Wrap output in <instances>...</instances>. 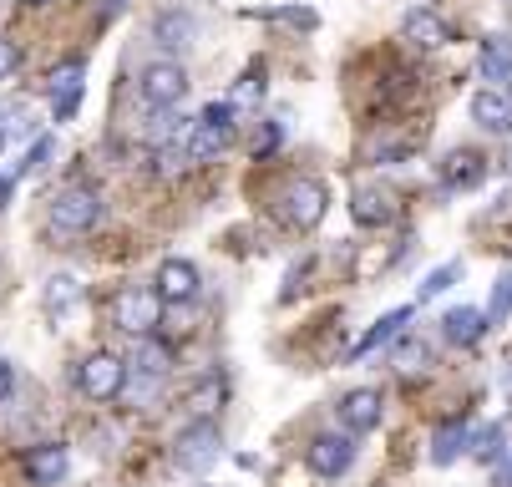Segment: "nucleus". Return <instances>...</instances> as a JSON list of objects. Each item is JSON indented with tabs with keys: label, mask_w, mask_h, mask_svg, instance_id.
<instances>
[{
	"label": "nucleus",
	"mask_w": 512,
	"mask_h": 487,
	"mask_svg": "<svg viewBox=\"0 0 512 487\" xmlns=\"http://www.w3.org/2000/svg\"><path fill=\"white\" fill-rule=\"evenodd\" d=\"M163 320V295L153 285H122L112 295V325L127 335H153Z\"/></svg>",
	"instance_id": "1"
},
{
	"label": "nucleus",
	"mask_w": 512,
	"mask_h": 487,
	"mask_svg": "<svg viewBox=\"0 0 512 487\" xmlns=\"http://www.w3.org/2000/svg\"><path fill=\"white\" fill-rule=\"evenodd\" d=\"M234 102H208L203 117L193 122V137H188V158L193 163H213L218 153H224L234 143Z\"/></svg>",
	"instance_id": "2"
},
{
	"label": "nucleus",
	"mask_w": 512,
	"mask_h": 487,
	"mask_svg": "<svg viewBox=\"0 0 512 487\" xmlns=\"http://www.w3.org/2000/svg\"><path fill=\"white\" fill-rule=\"evenodd\" d=\"M137 97L148 102L153 112H168V107H178L188 97V72L178 61H148L137 72Z\"/></svg>",
	"instance_id": "3"
},
{
	"label": "nucleus",
	"mask_w": 512,
	"mask_h": 487,
	"mask_svg": "<svg viewBox=\"0 0 512 487\" xmlns=\"http://www.w3.org/2000/svg\"><path fill=\"white\" fill-rule=\"evenodd\" d=\"M279 214H284V224H295V229H315L325 214H330V193H325V183L320 178H295L284 193H279Z\"/></svg>",
	"instance_id": "4"
},
{
	"label": "nucleus",
	"mask_w": 512,
	"mask_h": 487,
	"mask_svg": "<svg viewBox=\"0 0 512 487\" xmlns=\"http://www.w3.org/2000/svg\"><path fill=\"white\" fill-rule=\"evenodd\" d=\"M77 386H82V396H92V401H117L122 386H127V361L112 356V351H92V356L77 366Z\"/></svg>",
	"instance_id": "5"
},
{
	"label": "nucleus",
	"mask_w": 512,
	"mask_h": 487,
	"mask_svg": "<svg viewBox=\"0 0 512 487\" xmlns=\"http://www.w3.org/2000/svg\"><path fill=\"white\" fill-rule=\"evenodd\" d=\"M97 219H102V193L97 188H66L51 203V229H61V234H87Z\"/></svg>",
	"instance_id": "6"
},
{
	"label": "nucleus",
	"mask_w": 512,
	"mask_h": 487,
	"mask_svg": "<svg viewBox=\"0 0 512 487\" xmlns=\"http://www.w3.org/2000/svg\"><path fill=\"white\" fill-rule=\"evenodd\" d=\"M218 447H224V437H218V427L203 416V422H188V427L178 432V442H173V462H178L183 472H208L213 457H218Z\"/></svg>",
	"instance_id": "7"
},
{
	"label": "nucleus",
	"mask_w": 512,
	"mask_h": 487,
	"mask_svg": "<svg viewBox=\"0 0 512 487\" xmlns=\"http://www.w3.org/2000/svg\"><path fill=\"white\" fill-rule=\"evenodd\" d=\"M355 462V437L350 432H320L310 447H305V467L315 477H345Z\"/></svg>",
	"instance_id": "8"
},
{
	"label": "nucleus",
	"mask_w": 512,
	"mask_h": 487,
	"mask_svg": "<svg viewBox=\"0 0 512 487\" xmlns=\"http://www.w3.org/2000/svg\"><path fill=\"white\" fill-rule=\"evenodd\" d=\"M340 427L350 432V437H365V432H376L381 427V416H386V401H381V391L376 386H355V391H345L340 396Z\"/></svg>",
	"instance_id": "9"
},
{
	"label": "nucleus",
	"mask_w": 512,
	"mask_h": 487,
	"mask_svg": "<svg viewBox=\"0 0 512 487\" xmlns=\"http://www.w3.org/2000/svg\"><path fill=\"white\" fill-rule=\"evenodd\" d=\"M198 264L193 259H163L158 264V280H153V290L163 295V305H188V300H198Z\"/></svg>",
	"instance_id": "10"
},
{
	"label": "nucleus",
	"mask_w": 512,
	"mask_h": 487,
	"mask_svg": "<svg viewBox=\"0 0 512 487\" xmlns=\"http://www.w3.org/2000/svg\"><path fill=\"white\" fill-rule=\"evenodd\" d=\"M82 82H87V61L71 56L51 72V107H56V122H66L71 112L82 107Z\"/></svg>",
	"instance_id": "11"
},
{
	"label": "nucleus",
	"mask_w": 512,
	"mask_h": 487,
	"mask_svg": "<svg viewBox=\"0 0 512 487\" xmlns=\"http://www.w3.org/2000/svg\"><path fill=\"white\" fill-rule=\"evenodd\" d=\"M21 467H26V477L36 487H61L66 482V467H71V452H66V442H41V447H31L21 457Z\"/></svg>",
	"instance_id": "12"
},
{
	"label": "nucleus",
	"mask_w": 512,
	"mask_h": 487,
	"mask_svg": "<svg viewBox=\"0 0 512 487\" xmlns=\"http://www.w3.org/2000/svg\"><path fill=\"white\" fill-rule=\"evenodd\" d=\"M401 41H411V46H421V51H436V46L452 41V26L436 16L431 6H416V11H406V21H401Z\"/></svg>",
	"instance_id": "13"
},
{
	"label": "nucleus",
	"mask_w": 512,
	"mask_h": 487,
	"mask_svg": "<svg viewBox=\"0 0 512 487\" xmlns=\"http://www.w3.org/2000/svg\"><path fill=\"white\" fill-rule=\"evenodd\" d=\"M173 371V351L153 335H137L132 356H127V376H142V381H163Z\"/></svg>",
	"instance_id": "14"
},
{
	"label": "nucleus",
	"mask_w": 512,
	"mask_h": 487,
	"mask_svg": "<svg viewBox=\"0 0 512 487\" xmlns=\"http://www.w3.org/2000/svg\"><path fill=\"white\" fill-rule=\"evenodd\" d=\"M406 325H411V305H401V310H386L371 330H365L360 340H355V351H350V361H365V356H376L381 345H391L396 335H406Z\"/></svg>",
	"instance_id": "15"
},
{
	"label": "nucleus",
	"mask_w": 512,
	"mask_h": 487,
	"mask_svg": "<svg viewBox=\"0 0 512 487\" xmlns=\"http://www.w3.org/2000/svg\"><path fill=\"white\" fill-rule=\"evenodd\" d=\"M472 122L482 132H507L512 127V92L507 87H482L472 97Z\"/></svg>",
	"instance_id": "16"
},
{
	"label": "nucleus",
	"mask_w": 512,
	"mask_h": 487,
	"mask_svg": "<svg viewBox=\"0 0 512 487\" xmlns=\"http://www.w3.org/2000/svg\"><path fill=\"white\" fill-rule=\"evenodd\" d=\"M467 447H472V422H467V416H452V422H442V427H436V437H431V462L436 467H452Z\"/></svg>",
	"instance_id": "17"
},
{
	"label": "nucleus",
	"mask_w": 512,
	"mask_h": 487,
	"mask_svg": "<svg viewBox=\"0 0 512 487\" xmlns=\"http://www.w3.org/2000/svg\"><path fill=\"white\" fill-rule=\"evenodd\" d=\"M487 178V158L482 153H472V148H457L447 163H442V183L457 193V188H477Z\"/></svg>",
	"instance_id": "18"
},
{
	"label": "nucleus",
	"mask_w": 512,
	"mask_h": 487,
	"mask_svg": "<svg viewBox=\"0 0 512 487\" xmlns=\"http://www.w3.org/2000/svg\"><path fill=\"white\" fill-rule=\"evenodd\" d=\"M482 82L512 87V41L507 36H487L482 41Z\"/></svg>",
	"instance_id": "19"
},
{
	"label": "nucleus",
	"mask_w": 512,
	"mask_h": 487,
	"mask_svg": "<svg viewBox=\"0 0 512 487\" xmlns=\"http://www.w3.org/2000/svg\"><path fill=\"white\" fill-rule=\"evenodd\" d=\"M442 330H447V340H452V345H477V340L487 335V315H482V310H472V305H457V310H447V315H442Z\"/></svg>",
	"instance_id": "20"
},
{
	"label": "nucleus",
	"mask_w": 512,
	"mask_h": 487,
	"mask_svg": "<svg viewBox=\"0 0 512 487\" xmlns=\"http://www.w3.org/2000/svg\"><path fill=\"white\" fill-rule=\"evenodd\" d=\"M391 198L386 193H376V188H360L355 198H350V219L360 224V229H381V224H391Z\"/></svg>",
	"instance_id": "21"
},
{
	"label": "nucleus",
	"mask_w": 512,
	"mask_h": 487,
	"mask_svg": "<svg viewBox=\"0 0 512 487\" xmlns=\"http://www.w3.org/2000/svg\"><path fill=\"white\" fill-rule=\"evenodd\" d=\"M153 36H158V46H193L198 26H193V16H188V11H163V16H158V26H153Z\"/></svg>",
	"instance_id": "22"
},
{
	"label": "nucleus",
	"mask_w": 512,
	"mask_h": 487,
	"mask_svg": "<svg viewBox=\"0 0 512 487\" xmlns=\"http://www.w3.org/2000/svg\"><path fill=\"white\" fill-rule=\"evenodd\" d=\"M183 406H188V416L193 422H203V416H213L218 406H224V381L218 376H208V381H198L188 396H183Z\"/></svg>",
	"instance_id": "23"
},
{
	"label": "nucleus",
	"mask_w": 512,
	"mask_h": 487,
	"mask_svg": "<svg viewBox=\"0 0 512 487\" xmlns=\"http://www.w3.org/2000/svg\"><path fill=\"white\" fill-rule=\"evenodd\" d=\"M487 330L492 325H507V315H512V269H502L497 280H492V295H487Z\"/></svg>",
	"instance_id": "24"
},
{
	"label": "nucleus",
	"mask_w": 512,
	"mask_h": 487,
	"mask_svg": "<svg viewBox=\"0 0 512 487\" xmlns=\"http://www.w3.org/2000/svg\"><path fill=\"white\" fill-rule=\"evenodd\" d=\"M77 300H82V285L71 280V274H51V280H46V310L51 315H66Z\"/></svg>",
	"instance_id": "25"
},
{
	"label": "nucleus",
	"mask_w": 512,
	"mask_h": 487,
	"mask_svg": "<svg viewBox=\"0 0 512 487\" xmlns=\"http://www.w3.org/2000/svg\"><path fill=\"white\" fill-rule=\"evenodd\" d=\"M457 280H462V259H447V264H436V269L426 274L416 295H421V300H436V295H447Z\"/></svg>",
	"instance_id": "26"
},
{
	"label": "nucleus",
	"mask_w": 512,
	"mask_h": 487,
	"mask_svg": "<svg viewBox=\"0 0 512 487\" xmlns=\"http://www.w3.org/2000/svg\"><path fill=\"white\" fill-rule=\"evenodd\" d=\"M467 452H472L482 467H492V462L507 452V432H502V427H482V432H472V447H467Z\"/></svg>",
	"instance_id": "27"
},
{
	"label": "nucleus",
	"mask_w": 512,
	"mask_h": 487,
	"mask_svg": "<svg viewBox=\"0 0 512 487\" xmlns=\"http://www.w3.org/2000/svg\"><path fill=\"white\" fill-rule=\"evenodd\" d=\"M229 102H234V107H259V102H264V66H249Z\"/></svg>",
	"instance_id": "28"
},
{
	"label": "nucleus",
	"mask_w": 512,
	"mask_h": 487,
	"mask_svg": "<svg viewBox=\"0 0 512 487\" xmlns=\"http://www.w3.org/2000/svg\"><path fill=\"white\" fill-rule=\"evenodd\" d=\"M249 16H264V21H284V26H300V31H315L320 16L310 6H289V11H249Z\"/></svg>",
	"instance_id": "29"
},
{
	"label": "nucleus",
	"mask_w": 512,
	"mask_h": 487,
	"mask_svg": "<svg viewBox=\"0 0 512 487\" xmlns=\"http://www.w3.org/2000/svg\"><path fill=\"white\" fill-rule=\"evenodd\" d=\"M51 153H56V137H36V148H31V153H26V158L11 168V173H16V178H31L36 168H46V158H51Z\"/></svg>",
	"instance_id": "30"
},
{
	"label": "nucleus",
	"mask_w": 512,
	"mask_h": 487,
	"mask_svg": "<svg viewBox=\"0 0 512 487\" xmlns=\"http://www.w3.org/2000/svg\"><path fill=\"white\" fill-rule=\"evenodd\" d=\"M279 143H284V127H279V122H264V132L254 137V163H259V158H269Z\"/></svg>",
	"instance_id": "31"
},
{
	"label": "nucleus",
	"mask_w": 512,
	"mask_h": 487,
	"mask_svg": "<svg viewBox=\"0 0 512 487\" xmlns=\"http://www.w3.org/2000/svg\"><path fill=\"white\" fill-rule=\"evenodd\" d=\"M16 66H21V46L16 41H0V82H6Z\"/></svg>",
	"instance_id": "32"
},
{
	"label": "nucleus",
	"mask_w": 512,
	"mask_h": 487,
	"mask_svg": "<svg viewBox=\"0 0 512 487\" xmlns=\"http://www.w3.org/2000/svg\"><path fill=\"white\" fill-rule=\"evenodd\" d=\"M492 487H512V447L492 462Z\"/></svg>",
	"instance_id": "33"
},
{
	"label": "nucleus",
	"mask_w": 512,
	"mask_h": 487,
	"mask_svg": "<svg viewBox=\"0 0 512 487\" xmlns=\"http://www.w3.org/2000/svg\"><path fill=\"white\" fill-rule=\"evenodd\" d=\"M11 391H16V366L0 361V401H11Z\"/></svg>",
	"instance_id": "34"
},
{
	"label": "nucleus",
	"mask_w": 512,
	"mask_h": 487,
	"mask_svg": "<svg viewBox=\"0 0 512 487\" xmlns=\"http://www.w3.org/2000/svg\"><path fill=\"white\" fill-rule=\"evenodd\" d=\"M426 356H431V351H426V345H416V340H411V345H406V351H401V366H406V371H416V361H426Z\"/></svg>",
	"instance_id": "35"
},
{
	"label": "nucleus",
	"mask_w": 512,
	"mask_h": 487,
	"mask_svg": "<svg viewBox=\"0 0 512 487\" xmlns=\"http://www.w3.org/2000/svg\"><path fill=\"white\" fill-rule=\"evenodd\" d=\"M16 183H21V178H16V173H6V178H0V208H6V198H11V193H16Z\"/></svg>",
	"instance_id": "36"
},
{
	"label": "nucleus",
	"mask_w": 512,
	"mask_h": 487,
	"mask_svg": "<svg viewBox=\"0 0 512 487\" xmlns=\"http://www.w3.org/2000/svg\"><path fill=\"white\" fill-rule=\"evenodd\" d=\"M502 396H507V401H512V361H507V366H502Z\"/></svg>",
	"instance_id": "37"
},
{
	"label": "nucleus",
	"mask_w": 512,
	"mask_h": 487,
	"mask_svg": "<svg viewBox=\"0 0 512 487\" xmlns=\"http://www.w3.org/2000/svg\"><path fill=\"white\" fill-rule=\"evenodd\" d=\"M502 173L512 178V143H507V153H502Z\"/></svg>",
	"instance_id": "38"
},
{
	"label": "nucleus",
	"mask_w": 512,
	"mask_h": 487,
	"mask_svg": "<svg viewBox=\"0 0 512 487\" xmlns=\"http://www.w3.org/2000/svg\"><path fill=\"white\" fill-rule=\"evenodd\" d=\"M26 6H51V0H26Z\"/></svg>",
	"instance_id": "39"
},
{
	"label": "nucleus",
	"mask_w": 512,
	"mask_h": 487,
	"mask_svg": "<svg viewBox=\"0 0 512 487\" xmlns=\"http://www.w3.org/2000/svg\"><path fill=\"white\" fill-rule=\"evenodd\" d=\"M0 153H6V132H0Z\"/></svg>",
	"instance_id": "40"
},
{
	"label": "nucleus",
	"mask_w": 512,
	"mask_h": 487,
	"mask_svg": "<svg viewBox=\"0 0 512 487\" xmlns=\"http://www.w3.org/2000/svg\"><path fill=\"white\" fill-rule=\"evenodd\" d=\"M203 487H208V482H203Z\"/></svg>",
	"instance_id": "41"
}]
</instances>
